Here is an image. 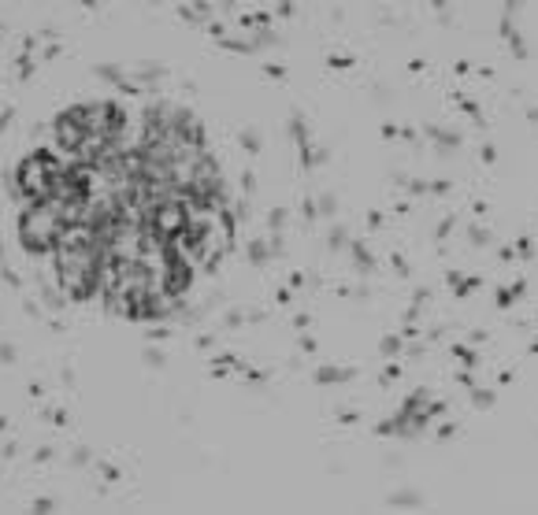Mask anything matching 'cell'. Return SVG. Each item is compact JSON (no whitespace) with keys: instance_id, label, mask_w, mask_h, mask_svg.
I'll return each instance as SVG.
<instances>
[{"instance_id":"obj_1","label":"cell","mask_w":538,"mask_h":515,"mask_svg":"<svg viewBox=\"0 0 538 515\" xmlns=\"http://www.w3.org/2000/svg\"><path fill=\"white\" fill-rule=\"evenodd\" d=\"M15 234L74 304L126 322L186 308L234 245L223 159L190 108L89 97L45 122L12 175Z\"/></svg>"}]
</instances>
